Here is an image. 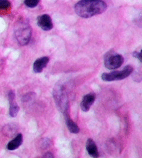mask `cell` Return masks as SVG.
I'll list each match as a JSON object with an SVG mask.
<instances>
[{"instance_id": "8992f818", "label": "cell", "mask_w": 142, "mask_h": 158, "mask_svg": "<svg viewBox=\"0 0 142 158\" xmlns=\"http://www.w3.org/2000/svg\"><path fill=\"white\" fill-rule=\"evenodd\" d=\"M37 24L41 29L45 31H49L53 28V23L49 15L44 14L37 18Z\"/></svg>"}, {"instance_id": "3957f363", "label": "cell", "mask_w": 142, "mask_h": 158, "mask_svg": "<svg viewBox=\"0 0 142 158\" xmlns=\"http://www.w3.org/2000/svg\"><path fill=\"white\" fill-rule=\"evenodd\" d=\"M53 97L60 110L62 111L64 114H67L68 96L63 85L58 84L56 86L53 90Z\"/></svg>"}, {"instance_id": "8fae6325", "label": "cell", "mask_w": 142, "mask_h": 158, "mask_svg": "<svg viewBox=\"0 0 142 158\" xmlns=\"http://www.w3.org/2000/svg\"><path fill=\"white\" fill-rule=\"evenodd\" d=\"M23 141V136L22 134L18 135L14 139L10 141V142L8 143L7 148L10 150V151H13V150L17 149L19 146L22 145Z\"/></svg>"}, {"instance_id": "5bb4252c", "label": "cell", "mask_w": 142, "mask_h": 158, "mask_svg": "<svg viewBox=\"0 0 142 158\" xmlns=\"http://www.w3.org/2000/svg\"><path fill=\"white\" fill-rule=\"evenodd\" d=\"M40 0H24V4L29 8H34L39 4Z\"/></svg>"}, {"instance_id": "7a4b0ae2", "label": "cell", "mask_w": 142, "mask_h": 158, "mask_svg": "<svg viewBox=\"0 0 142 158\" xmlns=\"http://www.w3.org/2000/svg\"><path fill=\"white\" fill-rule=\"evenodd\" d=\"M32 29L29 23L25 20H20L15 27V36L18 43L21 45H26L31 39Z\"/></svg>"}, {"instance_id": "6da1fadb", "label": "cell", "mask_w": 142, "mask_h": 158, "mask_svg": "<svg viewBox=\"0 0 142 158\" xmlns=\"http://www.w3.org/2000/svg\"><path fill=\"white\" fill-rule=\"evenodd\" d=\"M74 9L80 17L88 18L103 13L107 9V5L102 0H81L75 5Z\"/></svg>"}, {"instance_id": "30bf717a", "label": "cell", "mask_w": 142, "mask_h": 158, "mask_svg": "<svg viewBox=\"0 0 142 158\" xmlns=\"http://www.w3.org/2000/svg\"><path fill=\"white\" fill-rule=\"evenodd\" d=\"M49 61V59L48 57L45 56L37 59L34 64V70L35 73H41L43 69L46 67V65Z\"/></svg>"}, {"instance_id": "5b68a950", "label": "cell", "mask_w": 142, "mask_h": 158, "mask_svg": "<svg viewBox=\"0 0 142 158\" xmlns=\"http://www.w3.org/2000/svg\"><path fill=\"white\" fill-rule=\"evenodd\" d=\"M124 57L118 54H109L105 56V66L108 69H116L121 66L124 63Z\"/></svg>"}, {"instance_id": "e0dca14e", "label": "cell", "mask_w": 142, "mask_h": 158, "mask_svg": "<svg viewBox=\"0 0 142 158\" xmlns=\"http://www.w3.org/2000/svg\"><path fill=\"white\" fill-rule=\"evenodd\" d=\"M42 158H54L53 154L50 152H48L44 155V156Z\"/></svg>"}, {"instance_id": "4fadbf2b", "label": "cell", "mask_w": 142, "mask_h": 158, "mask_svg": "<svg viewBox=\"0 0 142 158\" xmlns=\"http://www.w3.org/2000/svg\"><path fill=\"white\" fill-rule=\"evenodd\" d=\"M16 130L15 129V126H11L10 125H7L6 127H4V132H6V135L8 136H11L13 135H14L16 132Z\"/></svg>"}, {"instance_id": "9a60e30c", "label": "cell", "mask_w": 142, "mask_h": 158, "mask_svg": "<svg viewBox=\"0 0 142 158\" xmlns=\"http://www.w3.org/2000/svg\"><path fill=\"white\" fill-rule=\"evenodd\" d=\"M10 7V2L9 0H0V9L6 10Z\"/></svg>"}, {"instance_id": "ba28073f", "label": "cell", "mask_w": 142, "mask_h": 158, "mask_svg": "<svg viewBox=\"0 0 142 158\" xmlns=\"http://www.w3.org/2000/svg\"><path fill=\"white\" fill-rule=\"evenodd\" d=\"M9 100L10 102L9 114L11 117H15L19 111V107L15 102V95L13 91L9 93Z\"/></svg>"}, {"instance_id": "7c38bea8", "label": "cell", "mask_w": 142, "mask_h": 158, "mask_svg": "<svg viewBox=\"0 0 142 158\" xmlns=\"http://www.w3.org/2000/svg\"><path fill=\"white\" fill-rule=\"evenodd\" d=\"M65 116H66V123H67V125L68 129H69V131L72 133H74V134H76V133H78L79 131H80V129H79L78 126L77 124L75 123L72 119H71L69 116H68V114H65Z\"/></svg>"}, {"instance_id": "2e32d148", "label": "cell", "mask_w": 142, "mask_h": 158, "mask_svg": "<svg viewBox=\"0 0 142 158\" xmlns=\"http://www.w3.org/2000/svg\"><path fill=\"white\" fill-rule=\"evenodd\" d=\"M133 56L136 57V58H138L139 59V61L141 62V52H135L133 53Z\"/></svg>"}, {"instance_id": "52a82bcc", "label": "cell", "mask_w": 142, "mask_h": 158, "mask_svg": "<svg viewBox=\"0 0 142 158\" xmlns=\"http://www.w3.org/2000/svg\"><path fill=\"white\" fill-rule=\"evenodd\" d=\"M95 98H96V96L92 93L85 96L83 100L81 102V110L83 111H88L91 106L94 103Z\"/></svg>"}, {"instance_id": "277c9868", "label": "cell", "mask_w": 142, "mask_h": 158, "mask_svg": "<svg viewBox=\"0 0 142 158\" xmlns=\"http://www.w3.org/2000/svg\"><path fill=\"white\" fill-rule=\"evenodd\" d=\"M133 71V68L131 66H127L121 71H114L110 73H103L101 77L105 81L114 80H121L128 77Z\"/></svg>"}, {"instance_id": "9c48e42d", "label": "cell", "mask_w": 142, "mask_h": 158, "mask_svg": "<svg viewBox=\"0 0 142 158\" xmlns=\"http://www.w3.org/2000/svg\"><path fill=\"white\" fill-rule=\"evenodd\" d=\"M86 149L87 152H88L89 155L93 158H98L99 157V151H98L96 143L91 139H89L87 141Z\"/></svg>"}]
</instances>
